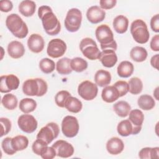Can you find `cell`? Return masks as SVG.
Returning <instances> with one entry per match:
<instances>
[{"label": "cell", "instance_id": "cell-1", "mask_svg": "<svg viewBox=\"0 0 159 159\" xmlns=\"http://www.w3.org/2000/svg\"><path fill=\"white\" fill-rule=\"evenodd\" d=\"M38 16L48 35H56L59 34L61 30L60 22L50 7L45 5L40 6L38 9Z\"/></svg>", "mask_w": 159, "mask_h": 159}, {"label": "cell", "instance_id": "cell-2", "mask_svg": "<svg viewBox=\"0 0 159 159\" xmlns=\"http://www.w3.org/2000/svg\"><path fill=\"white\" fill-rule=\"evenodd\" d=\"M95 35L98 41L100 43L102 50L111 49L116 50L117 45L114 39V34L111 28L106 24L99 25L96 30Z\"/></svg>", "mask_w": 159, "mask_h": 159}, {"label": "cell", "instance_id": "cell-3", "mask_svg": "<svg viewBox=\"0 0 159 159\" xmlns=\"http://www.w3.org/2000/svg\"><path fill=\"white\" fill-rule=\"evenodd\" d=\"M48 89L47 82L42 78H31L25 81L22 84V91L27 96L41 97Z\"/></svg>", "mask_w": 159, "mask_h": 159}, {"label": "cell", "instance_id": "cell-4", "mask_svg": "<svg viewBox=\"0 0 159 159\" xmlns=\"http://www.w3.org/2000/svg\"><path fill=\"white\" fill-rule=\"evenodd\" d=\"M6 25L9 30L17 38L24 39L29 30L26 24L17 14H11L6 20Z\"/></svg>", "mask_w": 159, "mask_h": 159}, {"label": "cell", "instance_id": "cell-5", "mask_svg": "<svg viewBox=\"0 0 159 159\" xmlns=\"http://www.w3.org/2000/svg\"><path fill=\"white\" fill-rule=\"evenodd\" d=\"M130 33L134 40L140 44L147 43L150 38L147 25L142 19H136L132 22Z\"/></svg>", "mask_w": 159, "mask_h": 159}, {"label": "cell", "instance_id": "cell-6", "mask_svg": "<svg viewBox=\"0 0 159 159\" xmlns=\"http://www.w3.org/2000/svg\"><path fill=\"white\" fill-rule=\"evenodd\" d=\"M80 48L83 55L88 59L91 60L99 59L101 52L93 39L86 37L82 39L80 43Z\"/></svg>", "mask_w": 159, "mask_h": 159}, {"label": "cell", "instance_id": "cell-7", "mask_svg": "<svg viewBox=\"0 0 159 159\" xmlns=\"http://www.w3.org/2000/svg\"><path fill=\"white\" fill-rule=\"evenodd\" d=\"M82 13L77 8H71L67 12L65 19V26L70 32H77L81 24Z\"/></svg>", "mask_w": 159, "mask_h": 159}, {"label": "cell", "instance_id": "cell-8", "mask_svg": "<svg viewBox=\"0 0 159 159\" xmlns=\"http://www.w3.org/2000/svg\"><path fill=\"white\" fill-rule=\"evenodd\" d=\"M59 132L60 129L58 124L55 122H50L41 128L36 138L44 141L48 145L58 137Z\"/></svg>", "mask_w": 159, "mask_h": 159}, {"label": "cell", "instance_id": "cell-9", "mask_svg": "<svg viewBox=\"0 0 159 159\" xmlns=\"http://www.w3.org/2000/svg\"><path fill=\"white\" fill-rule=\"evenodd\" d=\"M80 126L76 117L72 116H65L61 122V131L68 138L75 137L79 131Z\"/></svg>", "mask_w": 159, "mask_h": 159}, {"label": "cell", "instance_id": "cell-10", "mask_svg": "<svg viewBox=\"0 0 159 159\" xmlns=\"http://www.w3.org/2000/svg\"><path fill=\"white\" fill-rule=\"evenodd\" d=\"M78 94L86 101L94 99L98 93V88L96 84L86 80L81 82L78 87Z\"/></svg>", "mask_w": 159, "mask_h": 159}, {"label": "cell", "instance_id": "cell-11", "mask_svg": "<svg viewBox=\"0 0 159 159\" xmlns=\"http://www.w3.org/2000/svg\"><path fill=\"white\" fill-rule=\"evenodd\" d=\"M66 50V43L61 39H54L48 42L47 53L49 57L53 58H57L63 56Z\"/></svg>", "mask_w": 159, "mask_h": 159}, {"label": "cell", "instance_id": "cell-12", "mask_svg": "<svg viewBox=\"0 0 159 159\" xmlns=\"http://www.w3.org/2000/svg\"><path fill=\"white\" fill-rule=\"evenodd\" d=\"M17 124L22 131L27 134H31L37 129L38 123L33 116L30 114H22L19 117Z\"/></svg>", "mask_w": 159, "mask_h": 159}, {"label": "cell", "instance_id": "cell-13", "mask_svg": "<svg viewBox=\"0 0 159 159\" xmlns=\"http://www.w3.org/2000/svg\"><path fill=\"white\" fill-rule=\"evenodd\" d=\"M19 83L18 77L14 75H2L0 78V91L6 93L16 90L18 88Z\"/></svg>", "mask_w": 159, "mask_h": 159}, {"label": "cell", "instance_id": "cell-14", "mask_svg": "<svg viewBox=\"0 0 159 159\" xmlns=\"http://www.w3.org/2000/svg\"><path fill=\"white\" fill-rule=\"evenodd\" d=\"M52 147L55 149L57 156L61 158H68L71 157L74 153L73 145L63 140L56 141Z\"/></svg>", "mask_w": 159, "mask_h": 159}, {"label": "cell", "instance_id": "cell-15", "mask_svg": "<svg viewBox=\"0 0 159 159\" xmlns=\"http://www.w3.org/2000/svg\"><path fill=\"white\" fill-rule=\"evenodd\" d=\"M142 129V126H135L129 119L120 121L117 127L118 134L122 137H127L131 134L136 135Z\"/></svg>", "mask_w": 159, "mask_h": 159}, {"label": "cell", "instance_id": "cell-16", "mask_svg": "<svg viewBox=\"0 0 159 159\" xmlns=\"http://www.w3.org/2000/svg\"><path fill=\"white\" fill-rule=\"evenodd\" d=\"M86 17L92 24H98L106 17V12L98 6H93L88 8L86 12Z\"/></svg>", "mask_w": 159, "mask_h": 159}, {"label": "cell", "instance_id": "cell-17", "mask_svg": "<svg viewBox=\"0 0 159 159\" xmlns=\"http://www.w3.org/2000/svg\"><path fill=\"white\" fill-rule=\"evenodd\" d=\"M27 46L31 52L38 53L43 50L45 41L40 35L32 34L27 40Z\"/></svg>", "mask_w": 159, "mask_h": 159}, {"label": "cell", "instance_id": "cell-18", "mask_svg": "<svg viewBox=\"0 0 159 159\" xmlns=\"http://www.w3.org/2000/svg\"><path fill=\"white\" fill-rule=\"evenodd\" d=\"M99 60L106 68L113 67L117 61V57L114 50L106 49L101 52Z\"/></svg>", "mask_w": 159, "mask_h": 159}, {"label": "cell", "instance_id": "cell-19", "mask_svg": "<svg viewBox=\"0 0 159 159\" xmlns=\"http://www.w3.org/2000/svg\"><path fill=\"white\" fill-rule=\"evenodd\" d=\"M7 52L11 58L17 59L21 58L24 55L25 48L21 42L14 40L8 44Z\"/></svg>", "mask_w": 159, "mask_h": 159}, {"label": "cell", "instance_id": "cell-20", "mask_svg": "<svg viewBox=\"0 0 159 159\" xmlns=\"http://www.w3.org/2000/svg\"><path fill=\"white\" fill-rule=\"evenodd\" d=\"M124 148L123 141L116 137H112L106 143V150L111 155H118Z\"/></svg>", "mask_w": 159, "mask_h": 159}, {"label": "cell", "instance_id": "cell-21", "mask_svg": "<svg viewBox=\"0 0 159 159\" xmlns=\"http://www.w3.org/2000/svg\"><path fill=\"white\" fill-rule=\"evenodd\" d=\"M101 97L104 101L111 103L116 101L120 96L117 89L112 86H107L102 91Z\"/></svg>", "mask_w": 159, "mask_h": 159}, {"label": "cell", "instance_id": "cell-22", "mask_svg": "<svg viewBox=\"0 0 159 159\" xmlns=\"http://www.w3.org/2000/svg\"><path fill=\"white\" fill-rule=\"evenodd\" d=\"M94 81L99 87H106L111 81V73L104 70H98L94 75Z\"/></svg>", "mask_w": 159, "mask_h": 159}, {"label": "cell", "instance_id": "cell-23", "mask_svg": "<svg viewBox=\"0 0 159 159\" xmlns=\"http://www.w3.org/2000/svg\"><path fill=\"white\" fill-rule=\"evenodd\" d=\"M112 25L117 33L122 34L127 30L129 27V20L125 16L119 15L114 19Z\"/></svg>", "mask_w": 159, "mask_h": 159}, {"label": "cell", "instance_id": "cell-24", "mask_svg": "<svg viewBox=\"0 0 159 159\" xmlns=\"http://www.w3.org/2000/svg\"><path fill=\"white\" fill-rule=\"evenodd\" d=\"M36 4L35 2L30 0H25L20 2L19 5V12L25 17L32 16L35 11Z\"/></svg>", "mask_w": 159, "mask_h": 159}, {"label": "cell", "instance_id": "cell-25", "mask_svg": "<svg viewBox=\"0 0 159 159\" xmlns=\"http://www.w3.org/2000/svg\"><path fill=\"white\" fill-rule=\"evenodd\" d=\"M134 67L133 64L127 60L121 61L117 68L118 75L121 78H129L134 72Z\"/></svg>", "mask_w": 159, "mask_h": 159}, {"label": "cell", "instance_id": "cell-26", "mask_svg": "<svg viewBox=\"0 0 159 159\" xmlns=\"http://www.w3.org/2000/svg\"><path fill=\"white\" fill-rule=\"evenodd\" d=\"M113 109L118 116L125 117L129 115L131 110V106L127 101H119L113 105Z\"/></svg>", "mask_w": 159, "mask_h": 159}, {"label": "cell", "instance_id": "cell-27", "mask_svg": "<svg viewBox=\"0 0 159 159\" xmlns=\"http://www.w3.org/2000/svg\"><path fill=\"white\" fill-rule=\"evenodd\" d=\"M65 107L71 112L78 113L82 109L83 104L77 98L71 96L66 99Z\"/></svg>", "mask_w": 159, "mask_h": 159}, {"label": "cell", "instance_id": "cell-28", "mask_svg": "<svg viewBox=\"0 0 159 159\" xmlns=\"http://www.w3.org/2000/svg\"><path fill=\"white\" fill-rule=\"evenodd\" d=\"M71 59L64 57L58 60L56 63V70L57 72L63 75H68L72 72V69L70 65Z\"/></svg>", "mask_w": 159, "mask_h": 159}, {"label": "cell", "instance_id": "cell-29", "mask_svg": "<svg viewBox=\"0 0 159 159\" xmlns=\"http://www.w3.org/2000/svg\"><path fill=\"white\" fill-rule=\"evenodd\" d=\"M147 55L148 53L146 49L139 46L133 47L130 52V58L136 62H142L145 61Z\"/></svg>", "mask_w": 159, "mask_h": 159}, {"label": "cell", "instance_id": "cell-30", "mask_svg": "<svg viewBox=\"0 0 159 159\" xmlns=\"http://www.w3.org/2000/svg\"><path fill=\"white\" fill-rule=\"evenodd\" d=\"M137 104L139 107L144 111L151 110L155 106L154 99L148 94L141 95L138 99Z\"/></svg>", "mask_w": 159, "mask_h": 159}, {"label": "cell", "instance_id": "cell-31", "mask_svg": "<svg viewBox=\"0 0 159 159\" xmlns=\"http://www.w3.org/2000/svg\"><path fill=\"white\" fill-rule=\"evenodd\" d=\"M11 143L13 148L16 151L25 150L29 145V140L27 137L22 135H17L12 138Z\"/></svg>", "mask_w": 159, "mask_h": 159}, {"label": "cell", "instance_id": "cell-32", "mask_svg": "<svg viewBox=\"0 0 159 159\" xmlns=\"http://www.w3.org/2000/svg\"><path fill=\"white\" fill-rule=\"evenodd\" d=\"M139 157L141 159H152L159 158V147H145L142 148Z\"/></svg>", "mask_w": 159, "mask_h": 159}, {"label": "cell", "instance_id": "cell-33", "mask_svg": "<svg viewBox=\"0 0 159 159\" xmlns=\"http://www.w3.org/2000/svg\"><path fill=\"white\" fill-rule=\"evenodd\" d=\"M19 107L22 112L28 114L33 112L36 109L37 102L32 98H24L20 100Z\"/></svg>", "mask_w": 159, "mask_h": 159}, {"label": "cell", "instance_id": "cell-34", "mask_svg": "<svg viewBox=\"0 0 159 159\" xmlns=\"http://www.w3.org/2000/svg\"><path fill=\"white\" fill-rule=\"evenodd\" d=\"M129 120L135 126H142L144 120V115L142 111L135 109L130 111Z\"/></svg>", "mask_w": 159, "mask_h": 159}, {"label": "cell", "instance_id": "cell-35", "mask_svg": "<svg viewBox=\"0 0 159 159\" xmlns=\"http://www.w3.org/2000/svg\"><path fill=\"white\" fill-rule=\"evenodd\" d=\"M17 102L18 101L17 97L11 93L5 94L1 99L2 106L8 110H13L16 109L17 106Z\"/></svg>", "mask_w": 159, "mask_h": 159}, {"label": "cell", "instance_id": "cell-36", "mask_svg": "<svg viewBox=\"0 0 159 159\" xmlns=\"http://www.w3.org/2000/svg\"><path fill=\"white\" fill-rule=\"evenodd\" d=\"M129 91L130 93L136 95L140 93L143 89V83L137 77H133L129 81Z\"/></svg>", "mask_w": 159, "mask_h": 159}, {"label": "cell", "instance_id": "cell-37", "mask_svg": "<svg viewBox=\"0 0 159 159\" xmlns=\"http://www.w3.org/2000/svg\"><path fill=\"white\" fill-rule=\"evenodd\" d=\"M70 65L72 70L80 73L88 68V62L81 57H75L71 60Z\"/></svg>", "mask_w": 159, "mask_h": 159}, {"label": "cell", "instance_id": "cell-38", "mask_svg": "<svg viewBox=\"0 0 159 159\" xmlns=\"http://www.w3.org/2000/svg\"><path fill=\"white\" fill-rule=\"evenodd\" d=\"M39 67L43 73L45 74H50L54 71L55 63L52 60L48 58H44L40 61Z\"/></svg>", "mask_w": 159, "mask_h": 159}, {"label": "cell", "instance_id": "cell-39", "mask_svg": "<svg viewBox=\"0 0 159 159\" xmlns=\"http://www.w3.org/2000/svg\"><path fill=\"white\" fill-rule=\"evenodd\" d=\"M71 96V94L67 91H60L55 96V101L56 104L60 107H65V104L66 99Z\"/></svg>", "mask_w": 159, "mask_h": 159}, {"label": "cell", "instance_id": "cell-40", "mask_svg": "<svg viewBox=\"0 0 159 159\" xmlns=\"http://www.w3.org/2000/svg\"><path fill=\"white\" fill-rule=\"evenodd\" d=\"M11 140L12 138L11 137H6L2 140L1 142V147L2 150L6 154L9 155H12L16 153V151L12 147Z\"/></svg>", "mask_w": 159, "mask_h": 159}, {"label": "cell", "instance_id": "cell-41", "mask_svg": "<svg viewBox=\"0 0 159 159\" xmlns=\"http://www.w3.org/2000/svg\"><path fill=\"white\" fill-rule=\"evenodd\" d=\"M113 86L119 91L120 97L125 96L129 92V84L125 81H117Z\"/></svg>", "mask_w": 159, "mask_h": 159}, {"label": "cell", "instance_id": "cell-42", "mask_svg": "<svg viewBox=\"0 0 159 159\" xmlns=\"http://www.w3.org/2000/svg\"><path fill=\"white\" fill-rule=\"evenodd\" d=\"M1 123V137L7 135L11 129V122L6 117L0 118Z\"/></svg>", "mask_w": 159, "mask_h": 159}, {"label": "cell", "instance_id": "cell-43", "mask_svg": "<svg viewBox=\"0 0 159 159\" xmlns=\"http://www.w3.org/2000/svg\"><path fill=\"white\" fill-rule=\"evenodd\" d=\"M57 155L55 149L52 147L45 146L41 151L40 156L43 159H52Z\"/></svg>", "mask_w": 159, "mask_h": 159}, {"label": "cell", "instance_id": "cell-44", "mask_svg": "<svg viewBox=\"0 0 159 159\" xmlns=\"http://www.w3.org/2000/svg\"><path fill=\"white\" fill-rule=\"evenodd\" d=\"M48 144L47 143H45L44 141L40 140V139H37L36 140H35L34 142V143H32V149L33 152L37 155H40V152L42 151V150L45 147L47 146Z\"/></svg>", "mask_w": 159, "mask_h": 159}, {"label": "cell", "instance_id": "cell-45", "mask_svg": "<svg viewBox=\"0 0 159 159\" xmlns=\"http://www.w3.org/2000/svg\"><path fill=\"white\" fill-rule=\"evenodd\" d=\"M117 3L116 0H101L99 1L100 7L102 9H110L113 8Z\"/></svg>", "mask_w": 159, "mask_h": 159}, {"label": "cell", "instance_id": "cell-46", "mask_svg": "<svg viewBox=\"0 0 159 159\" xmlns=\"http://www.w3.org/2000/svg\"><path fill=\"white\" fill-rule=\"evenodd\" d=\"M13 7L12 2L9 0H2L0 1V10L4 12H7L12 10Z\"/></svg>", "mask_w": 159, "mask_h": 159}, {"label": "cell", "instance_id": "cell-47", "mask_svg": "<svg viewBox=\"0 0 159 159\" xmlns=\"http://www.w3.org/2000/svg\"><path fill=\"white\" fill-rule=\"evenodd\" d=\"M150 27L153 31L158 33L159 32V16L156 14L153 16L150 20Z\"/></svg>", "mask_w": 159, "mask_h": 159}, {"label": "cell", "instance_id": "cell-48", "mask_svg": "<svg viewBox=\"0 0 159 159\" xmlns=\"http://www.w3.org/2000/svg\"><path fill=\"white\" fill-rule=\"evenodd\" d=\"M150 48L153 51H159V35H155L153 36L150 41Z\"/></svg>", "mask_w": 159, "mask_h": 159}, {"label": "cell", "instance_id": "cell-49", "mask_svg": "<svg viewBox=\"0 0 159 159\" xmlns=\"http://www.w3.org/2000/svg\"><path fill=\"white\" fill-rule=\"evenodd\" d=\"M158 54H156L154 56H153L150 59V64L151 65L155 68V69L158 70Z\"/></svg>", "mask_w": 159, "mask_h": 159}, {"label": "cell", "instance_id": "cell-50", "mask_svg": "<svg viewBox=\"0 0 159 159\" xmlns=\"http://www.w3.org/2000/svg\"><path fill=\"white\" fill-rule=\"evenodd\" d=\"M153 95H154L155 99L157 100H158V87L156 88V89L153 91Z\"/></svg>", "mask_w": 159, "mask_h": 159}]
</instances>
